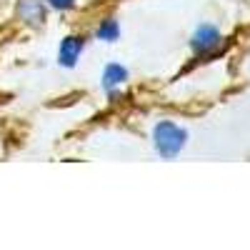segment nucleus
I'll list each match as a JSON object with an SVG mask.
<instances>
[{"mask_svg":"<svg viewBox=\"0 0 250 250\" xmlns=\"http://www.w3.org/2000/svg\"><path fill=\"white\" fill-rule=\"evenodd\" d=\"M188 143V130L183 125L173 123V120H160L155 123L153 128V145H155V153L165 160H173L180 155V150L185 148Z\"/></svg>","mask_w":250,"mask_h":250,"instance_id":"1","label":"nucleus"},{"mask_svg":"<svg viewBox=\"0 0 250 250\" xmlns=\"http://www.w3.org/2000/svg\"><path fill=\"white\" fill-rule=\"evenodd\" d=\"M45 5L53 8V10L65 13V10H73V8L78 5V0H45Z\"/></svg>","mask_w":250,"mask_h":250,"instance_id":"7","label":"nucleus"},{"mask_svg":"<svg viewBox=\"0 0 250 250\" xmlns=\"http://www.w3.org/2000/svg\"><path fill=\"white\" fill-rule=\"evenodd\" d=\"M130 73L125 65H120V62H108L105 68H103V78H100V85L103 90H105L108 95H113L115 90H120L125 83H128Z\"/></svg>","mask_w":250,"mask_h":250,"instance_id":"5","label":"nucleus"},{"mask_svg":"<svg viewBox=\"0 0 250 250\" xmlns=\"http://www.w3.org/2000/svg\"><path fill=\"white\" fill-rule=\"evenodd\" d=\"M85 45H88V40L83 35H65L60 40V48H58V65L75 68L83 50H85Z\"/></svg>","mask_w":250,"mask_h":250,"instance_id":"3","label":"nucleus"},{"mask_svg":"<svg viewBox=\"0 0 250 250\" xmlns=\"http://www.w3.org/2000/svg\"><path fill=\"white\" fill-rule=\"evenodd\" d=\"M15 13H18L20 23H25L30 28H40L45 23L48 5H45V0H18Z\"/></svg>","mask_w":250,"mask_h":250,"instance_id":"4","label":"nucleus"},{"mask_svg":"<svg viewBox=\"0 0 250 250\" xmlns=\"http://www.w3.org/2000/svg\"><path fill=\"white\" fill-rule=\"evenodd\" d=\"M220 43H223V33H220L215 25H210V23L198 25L195 33H193V38H190V48H193L195 55L213 53V50L220 48Z\"/></svg>","mask_w":250,"mask_h":250,"instance_id":"2","label":"nucleus"},{"mask_svg":"<svg viewBox=\"0 0 250 250\" xmlns=\"http://www.w3.org/2000/svg\"><path fill=\"white\" fill-rule=\"evenodd\" d=\"M95 38L103 40V43H115V40H120V23L115 18L100 20V25L95 28Z\"/></svg>","mask_w":250,"mask_h":250,"instance_id":"6","label":"nucleus"}]
</instances>
